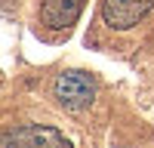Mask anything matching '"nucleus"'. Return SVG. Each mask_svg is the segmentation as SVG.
Returning <instances> with one entry per match:
<instances>
[{
	"mask_svg": "<svg viewBox=\"0 0 154 148\" xmlns=\"http://www.w3.org/2000/svg\"><path fill=\"white\" fill-rule=\"evenodd\" d=\"M154 6V0H102V19L114 31H126L139 25Z\"/></svg>",
	"mask_w": 154,
	"mask_h": 148,
	"instance_id": "7ed1b4c3",
	"label": "nucleus"
},
{
	"mask_svg": "<svg viewBox=\"0 0 154 148\" xmlns=\"http://www.w3.org/2000/svg\"><path fill=\"white\" fill-rule=\"evenodd\" d=\"M3 148H74L65 136L43 123H22L3 133Z\"/></svg>",
	"mask_w": 154,
	"mask_h": 148,
	"instance_id": "f03ea898",
	"label": "nucleus"
},
{
	"mask_svg": "<svg viewBox=\"0 0 154 148\" xmlns=\"http://www.w3.org/2000/svg\"><path fill=\"white\" fill-rule=\"evenodd\" d=\"M86 0H43L40 3V22L46 25V28H71V25L77 22V16H80Z\"/></svg>",
	"mask_w": 154,
	"mask_h": 148,
	"instance_id": "20e7f679",
	"label": "nucleus"
},
{
	"mask_svg": "<svg viewBox=\"0 0 154 148\" xmlns=\"http://www.w3.org/2000/svg\"><path fill=\"white\" fill-rule=\"evenodd\" d=\"M53 96L59 99L62 108L68 111H83L96 99V80L86 71H62L53 80Z\"/></svg>",
	"mask_w": 154,
	"mask_h": 148,
	"instance_id": "f257e3e1",
	"label": "nucleus"
}]
</instances>
